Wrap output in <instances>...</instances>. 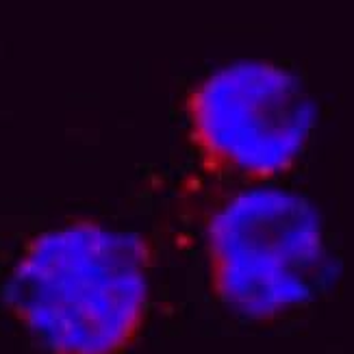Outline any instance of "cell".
<instances>
[{
	"instance_id": "7a4b0ae2",
	"label": "cell",
	"mask_w": 354,
	"mask_h": 354,
	"mask_svg": "<svg viewBox=\"0 0 354 354\" xmlns=\"http://www.w3.org/2000/svg\"><path fill=\"white\" fill-rule=\"evenodd\" d=\"M202 252L213 300L257 326L307 308L330 267L322 213L278 185H237L209 204Z\"/></svg>"
},
{
	"instance_id": "6da1fadb",
	"label": "cell",
	"mask_w": 354,
	"mask_h": 354,
	"mask_svg": "<svg viewBox=\"0 0 354 354\" xmlns=\"http://www.w3.org/2000/svg\"><path fill=\"white\" fill-rule=\"evenodd\" d=\"M152 270L146 235L74 215L22 244L4 304L44 354H128L148 322Z\"/></svg>"
},
{
	"instance_id": "3957f363",
	"label": "cell",
	"mask_w": 354,
	"mask_h": 354,
	"mask_svg": "<svg viewBox=\"0 0 354 354\" xmlns=\"http://www.w3.org/2000/svg\"><path fill=\"white\" fill-rule=\"evenodd\" d=\"M200 169L232 185H274L300 165L317 126L304 80L274 61H235L196 80L183 98Z\"/></svg>"
}]
</instances>
